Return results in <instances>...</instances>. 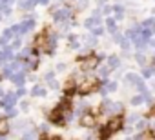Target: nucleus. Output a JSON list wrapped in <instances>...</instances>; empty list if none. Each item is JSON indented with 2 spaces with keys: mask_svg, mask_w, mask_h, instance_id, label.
<instances>
[{
  "mask_svg": "<svg viewBox=\"0 0 155 140\" xmlns=\"http://www.w3.org/2000/svg\"><path fill=\"white\" fill-rule=\"evenodd\" d=\"M48 86H49L51 89H57V88H58V82H57V80L53 78V80H49V82H48Z\"/></svg>",
  "mask_w": 155,
  "mask_h": 140,
  "instance_id": "c03bdc74",
  "label": "nucleus"
},
{
  "mask_svg": "<svg viewBox=\"0 0 155 140\" xmlns=\"http://www.w3.org/2000/svg\"><path fill=\"white\" fill-rule=\"evenodd\" d=\"M122 111H124V104L122 102H117V100L104 98V102L101 106V113L106 115V116H115V115H120Z\"/></svg>",
  "mask_w": 155,
  "mask_h": 140,
  "instance_id": "f257e3e1",
  "label": "nucleus"
},
{
  "mask_svg": "<svg viewBox=\"0 0 155 140\" xmlns=\"http://www.w3.org/2000/svg\"><path fill=\"white\" fill-rule=\"evenodd\" d=\"M40 131H42V133H46V131H48V126H46V124H42V126H40Z\"/></svg>",
  "mask_w": 155,
  "mask_h": 140,
  "instance_id": "3c124183",
  "label": "nucleus"
},
{
  "mask_svg": "<svg viewBox=\"0 0 155 140\" xmlns=\"http://www.w3.org/2000/svg\"><path fill=\"white\" fill-rule=\"evenodd\" d=\"M68 38H69V47L71 49H79L81 47V42H79V37L77 35H69Z\"/></svg>",
  "mask_w": 155,
  "mask_h": 140,
  "instance_id": "b1692460",
  "label": "nucleus"
},
{
  "mask_svg": "<svg viewBox=\"0 0 155 140\" xmlns=\"http://www.w3.org/2000/svg\"><path fill=\"white\" fill-rule=\"evenodd\" d=\"M111 71H113V69H111L108 64H104V65H99V67H97V77H99V78H108Z\"/></svg>",
  "mask_w": 155,
  "mask_h": 140,
  "instance_id": "dca6fc26",
  "label": "nucleus"
},
{
  "mask_svg": "<svg viewBox=\"0 0 155 140\" xmlns=\"http://www.w3.org/2000/svg\"><path fill=\"white\" fill-rule=\"evenodd\" d=\"M99 91H101V95H102V97H106L108 93L117 91V82H102V84L99 86Z\"/></svg>",
  "mask_w": 155,
  "mask_h": 140,
  "instance_id": "ddd939ff",
  "label": "nucleus"
},
{
  "mask_svg": "<svg viewBox=\"0 0 155 140\" xmlns=\"http://www.w3.org/2000/svg\"><path fill=\"white\" fill-rule=\"evenodd\" d=\"M151 116H155V106H151Z\"/></svg>",
  "mask_w": 155,
  "mask_h": 140,
  "instance_id": "864d4df0",
  "label": "nucleus"
},
{
  "mask_svg": "<svg viewBox=\"0 0 155 140\" xmlns=\"http://www.w3.org/2000/svg\"><path fill=\"white\" fill-rule=\"evenodd\" d=\"M75 111L82 115L84 111H88V104H86L84 100H79V102H77V106H75Z\"/></svg>",
  "mask_w": 155,
  "mask_h": 140,
  "instance_id": "cd10ccee",
  "label": "nucleus"
},
{
  "mask_svg": "<svg viewBox=\"0 0 155 140\" xmlns=\"http://www.w3.org/2000/svg\"><path fill=\"white\" fill-rule=\"evenodd\" d=\"M84 42H86V47H95L97 46V35H88V37H84Z\"/></svg>",
  "mask_w": 155,
  "mask_h": 140,
  "instance_id": "5701e85b",
  "label": "nucleus"
},
{
  "mask_svg": "<svg viewBox=\"0 0 155 140\" xmlns=\"http://www.w3.org/2000/svg\"><path fill=\"white\" fill-rule=\"evenodd\" d=\"M26 95V89H24V86H18V89H17V97H24Z\"/></svg>",
  "mask_w": 155,
  "mask_h": 140,
  "instance_id": "a18cd8bd",
  "label": "nucleus"
},
{
  "mask_svg": "<svg viewBox=\"0 0 155 140\" xmlns=\"http://www.w3.org/2000/svg\"><path fill=\"white\" fill-rule=\"evenodd\" d=\"M102 13H104V15H108V17H110V15H111V13H113V6H104V8H102Z\"/></svg>",
  "mask_w": 155,
  "mask_h": 140,
  "instance_id": "a19ab883",
  "label": "nucleus"
},
{
  "mask_svg": "<svg viewBox=\"0 0 155 140\" xmlns=\"http://www.w3.org/2000/svg\"><path fill=\"white\" fill-rule=\"evenodd\" d=\"M104 31H106V29H104V27H102L101 24H99V26H95V27L91 29V33H93V35H97V37H101V35H104Z\"/></svg>",
  "mask_w": 155,
  "mask_h": 140,
  "instance_id": "c9c22d12",
  "label": "nucleus"
},
{
  "mask_svg": "<svg viewBox=\"0 0 155 140\" xmlns=\"http://www.w3.org/2000/svg\"><path fill=\"white\" fill-rule=\"evenodd\" d=\"M57 69H58V71H64V69H66V64H58Z\"/></svg>",
  "mask_w": 155,
  "mask_h": 140,
  "instance_id": "8fccbe9b",
  "label": "nucleus"
},
{
  "mask_svg": "<svg viewBox=\"0 0 155 140\" xmlns=\"http://www.w3.org/2000/svg\"><path fill=\"white\" fill-rule=\"evenodd\" d=\"M113 13H115V20H122L126 11H124V8L120 4H117V6H113Z\"/></svg>",
  "mask_w": 155,
  "mask_h": 140,
  "instance_id": "4be33fe9",
  "label": "nucleus"
},
{
  "mask_svg": "<svg viewBox=\"0 0 155 140\" xmlns=\"http://www.w3.org/2000/svg\"><path fill=\"white\" fill-rule=\"evenodd\" d=\"M17 93L13 95V93H6V95H2V100H0V106H2L4 109H8V107H13L15 104H17Z\"/></svg>",
  "mask_w": 155,
  "mask_h": 140,
  "instance_id": "1a4fd4ad",
  "label": "nucleus"
},
{
  "mask_svg": "<svg viewBox=\"0 0 155 140\" xmlns=\"http://www.w3.org/2000/svg\"><path fill=\"white\" fill-rule=\"evenodd\" d=\"M0 80H2V75H0Z\"/></svg>",
  "mask_w": 155,
  "mask_h": 140,
  "instance_id": "bf43d9fd",
  "label": "nucleus"
},
{
  "mask_svg": "<svg viewBox=\"0 0 155 140\" xmlns=\"http://www.w3.org/2000/svg\"><path fill=\"white\" fill-rule=\"evenodd\" d=\"M38 4H44V6H48V4H49V0H38Z\"/></svg>",
  "mask_w": 155,
  "mask_h": 140,
  "instance_id": "603ef678",
  "label": "nucleus"
},
{
  "mask_svg": "<svg viewBox=\"0 0 155 140\" xmlns=\"http://www.w3.org/2000/svg\"><path fill=\"white\" fill-rule=\"evenodd\" d=\"M135 89H137V91H139V93H144V91H146V89H148V88H146V84H144V80H142V78H139V80H137V82H135Z\"/></svg>",
  "mask_w": 155,
  "mask_h": 140,
  "instance_id": "473e14b6",
  "label": "nucleus"
},
{
  "mask_svg": "<svg viewBox=\"0 0 155 140\" xmlns=\"http://www.w3.org/2000/svg\"><path fill=\"white\" fill-rule=\"evenodd\" d=\"M99 24H101V9H97L90 18L84 20V27H88V29H93V27L99 26Z\"/></svg>",
  "mask_w": 155,
  "mask_h": 140,
  "instance_id": "9d476101",
  "label": "nucleus"
},
{
  "mask_svg": "<svg viewBox=\"0 0 155 140\" xmlns=\"http://www.w3.org/2000/svg\"><path fill=\"white\" fill-rule=\"evenodd\" d=\"M8 131H9L8 116H0V135H8Z\"/></svg>",
  "mask_w": 155,
  "mask_h": 140,
  "instance_id": "412c9836",
  "label": "nucleus"
},
{
  "mask_svg": "<svg viewBox=\"0 0 155 140\" xmlns=\"http://www.w3.org/2000/svg\"><path fill=\"white\" fill-rule=\"evenodd\" d=\"M148 46H150V47H153V49H155V38H150V42H148Z\"/></svg>",
  "mask_w": 155,
  "mask_h": 140,
  "instance_id": "09e8293b",
  "label": "nucleus"
},
{
  "mask_svg": "<svg viewBox=\"0 0 155 140\" xmlns=\"http://www.w3.org/2000/svg\"><path fill=\"white\" fill-rule=\"evenodd\" d=\"M133 40V44H135V47L139 49V51H142V49H146L148 47V42H150V38L148 37H144L142 33H139L135 38H131Z\"/></svg>",
  "mask_w": 155,
  "mask_h": 140,
  "instance_id": "f8f14e48",
  "label": "nucleus"
},
{
  "mask_svg": "<svg viewBox=\"0 0 155 140\" xmlns=\"http://www.w3.org/2000/svg\"><path fill=\"white\" fill-rule=\"evenodd\" d=\"M26 64H28V69H35V67L38 65V56L31 53V55L26 58Z\"/></svg>",
  "mask_w": 155,
  "mask_h": 140,
  "instance_id": "aec40b11",
  "label": "nucleus"
},
{
  "mask_svg": "<svg viewBox=\"0 0 155 140\" xmlns=\"http://www.w3.org/2000/svg\"><path fill=\"white\" fill-rule=\"evenodd\" d=\"M150 127V122L146 120V118H139L137 122H135V129H137V133H142V131H146Z\"/></svg>",
  "mask_w": 155,
  "mask_h": 140,
  "instance_id": "6ab92c4d",
  "label": "nucleus"
},
{
  "mask_svg": "<svg viewBox=\"0 0 155 140\" xmlns=\"http://www.w3.org/2000/svg\"><path fill=\"white\" fill-rule=\"evenodd\" d=\"M101 56L99 55H86V56H79V64L82 71H93V69L99 65Z\"/></svg>",
  "mask_w": 155,
  "mask_h": 140,
  "instance_id": "20e7f679",
  "label": "nucleus"
},
{
  "mask_svg": "<svg viewBox=\"0 0 155 140\" xmlns=\"http://www.w3.org/2000/svg\"><path fill=\"white\" fill-rule=\"evenodd\" d=\"M153 75H155V69H153V67L142 65V77H144V78H151Z\"/></svg>",
  "mask_w": 155,
  "mask_h": 140,
  "instance_id": "bb28decb",
  "label": "nucleus"
},
{
  "mask_svg": "<svg viewBox=\"0 0 155 140\" xmlns=\"http://www.w3.org/2000/svg\"><path fill=\"white\" fill-rule=\"evenodd\" d=\"M13 27H15L17 35H26V33H29V31L35 27V20H33V18H24L20 24H17V26H13Z\"/></svg>",
  "mask_w": 155,
  "mask_h": 140,
  "instance_id": "6e6552de",
  "label": "nucleus"
},
{
  "mask_svg": "<svg viewBox=\"0 0 155 140\" xmlns=\"http://www.w3.org/2000/svg\"><path fill=\"white\" fill-rule=\"evenodd\" d=\"M2 13H4V17H9V15H11V9H9V8H4Z\"/></svg>",
  "mask_w": 155,
  "mask_h": 140,
  "instance_id": "49530a36",
  "label": "nucleus"
},
{
  "mask_svg": "<svg viewBox=\"0 0 155 140\" xmlns=\"http://www.w3.org/2000/svg\"><path fill=\"white\" fill-rule=\"evenodd\" d=\"M153 91H155V84H153Z\"/></svg>",
  "mask_w": 155,
  "mask_h": 140,
  "instance_id": "13d9d810",
  "label": "nucleus"
},
{
  "mask_svg": "<svg viewBox=\"0 0 155 140\" xmlns=\"http://www.w3.org/2000/svg\"><path fill=\"white\" fill-rule=\"evenodd\" d=\"M57 40H58V37H57L55 33H51V35H49V53L55 51V47H57V44H58Z\"/></svg>",
  "mask_w": 155,
  "mask_h": 140,
  "instance_id": "c85d7f7f",
  "label": "nucleus"
},
{
  "mask_svg": "<svg viewBox=\"0 0 155 140\" xmlns=\"http://www.w3.org/2000/svg\"><path fill=\"white\" fill-rule=\"evenodd\" d=\"M97 2H99V4L102 6V4H106V0H97Z\"/></svg>",
  "mask_w": 155,
  "mask_h": 140,
  "instance_id": "5fc2aeb1",
  "label": "nucleus"
},
{
  "mask_svg": "<svg viewBox=\"0 0 155 140\" xmlns=\"http://www.w3.org/2000/svg\"><path fill=\"white\" fill-rule=\"evenodd\" d=\"M130 102H131V106H140V104L144 102V95H142V93H139V95L131 97V98H130Z\"/></svg>",
  "mask_w": 155,
  "mask_h": 140,
  "instance_id": "c756f323",
  "label": "nucleus"
},
{
  "mask_svg": "<svg viewBox=\"0 0 155 140\" xmlns=\"http://www.w3.org/2000/svg\"><path fill=\"white\" fill-rule=\"evenodd\" d=\"M9 80H11L13 84H17V86H24V84H26V75H24V71H15V73L9 77Z\"/></svg>",
  "mask_w": 155,
  "mask_h": 140,
  "instance_id": "4468645a",
  "label": "nucleus"
},
{
  "mask_svg": "<svg viewBox=\"0 0 155 140\" xmlns=\"http://www.w3.org/2000/svg\"><path fill=\"white\" fill-rule=\"evenodd\" d=\"M122 124H124V118L120 115H115V116H110L106 127H104V133L102 136H108V135H113V133H119L122 129Z\"/></svg>",
  "mask_w": 155,
  "mask_h": 140,
  "instance_id": "f03ea898",
  "label": "nucleus"
},
{
  "mask_svg": "<svg viewBox=\"0 0 155 140\" xmlns=\"http://www.w3.org/2000/svg\"><path fill=\"white\" fill-rule=\"evenodd\" d=\"M2 95H4V93H2V89H0V98H2Z\"/></svg>",
  "mask_w": 155,
  "mask_h": 140,
  "instance_id": "6e6d98bb",
  "label": "nucleus"
},
{
  "mask_svg": "<svg viewBox=\"0 0 155 140\" xmlns=\"http://www.w3.org/2000/svg\"><path fill=\"white\" fill-rule=\"evenodd\" d=\"M71 17H73V11L68 6H62V8L53 9V22L55 24H60L64 20H71Z\"/></svg>",
  "mask_w": 155,
  "mask_h": 140,
  "instance_id": "39448f33",
  "label": "nucleus"
},
{
  "mask_svg": "<svg viewBox=\"0 0 155 140\" xmlns=\"http://www.w3.org/2000/svg\"><path fill=\"white\" fill-rule=\"evenodd\" d=\"M20 107H22V111H28V109H29V104H28V102H22Z\"/></svg>",
  "mask_w": 155,
  "mask_h": 140,
  "instance_id": "de8ad7c7",
  "label": "nucleus"
},
{
  "mask_svg": "<svg viewBox=\"0 0 155 140\" xmlns=\"http://www.w3.org/2000/svg\"><path fill=\"white\" fill-rule=\"evenodd\" d=\"M0 47H2V46H0Z\"/></svg>",
  "mask_w": 155,
  "mask_h": 140,
  "instance_id": "052dcab7",
  "label": "nucleus"
},
{
  "mask_svg": "<svg viewBox=\"0 0 155 140\" xmlns=\"http://www.w3.org/2000/svg\"><path fill=\"white\" fill-rule=\"evenodd\" d=\"M79 124H81L82 127H86V129H91V127L97 126V116H95L93 113H90V111H84V113L81 115V118H79Z\"/></svg>",
  "mask_w": 155,
  "mask_h": 140,
  "instance_id": "0eeeda50",
  "label": "nucleus"
},
{
  "mask_svg": "<svg viewBox=\"0 0 155 140\" xmlns=\"http://www.w3.org/2000/svg\"><path fill=\"white\" fill-rule=\"evenodd\" d=\"M99 89V78H84L81 80L79 84H77V93H81V95H88L91 91Z\"/></svg>",
  "mask_w": 155,
  "mask_h": 140,
  "instance_id": "7ed1b4c3",
  "label": "nucleus"
},
{
  "mask_svg": "<svg viewBox=\"0 0 155 140\" xmlns=\"http://www.w3.org/2000/svg\"><path fill=\"white\" fill-rule=\"evenodd\" d=\"M20 46H22V35H17V37L13 38V46H11V47H13V49H18Z\"/></svg>",
  "mask_w": 155,
  "mask_h": 140,
  "instance_id": "f704fd0d",
  "label": "nucleus"
},
{
  "mask_svg": "<svg viewBox=\"0 0 155 140\" xmlns=\"http://www.w3.org/2000/svg\"><path fill=\"white\" fill-rule=\"evenodd\" d=\"M37 4H38V0H20V2H18V9L20 11H31Z\"/></svg>",
  "mask_w": 155,
  "mask_h": 140,
  "instance_id": "2eb2a0df",
  "label": "nucleus"
},
{
  "mask_svg": "<svg viewBox=\"0 0 155 140\" xmlns=\"http://www.w3.org/2000/svg\"><path fill=\"white\" fill-rule=\"evenodd\" d=\"M106 64H108L111 69H119V65H120V58H119L117 55H110V56H106Z\"/></svg>",
  "mask_w": 155,
  "mask_h": 140,
  "instance_id": "a211bd4d",
  "label": "nucleus"
},
{
  "mask_svg": "<svg viewBox=\"0 0 155 140\" xmlns=\"http://www.w3.org/2000/svg\"><path fill=\"white\" fill-rule=\"evenodd\" d=\"M106 27H108V31H110V33L113 35V33L117 31V20H115V18H110V17H108V20H106Z\"/></svg>",
  "mask_w": 155,
  "mask_h": 140,
  "instance_id": "393cba45",
  "label": "nucleus"
},
{
  "mask_svg": "<svg viewBox=\"0 0 155 140\" xmlns=\"http://www.w3.org/2000/svg\"><path fill=\"white\" fill-rule=\"evenodd\" d=\"M135 60H137L139 65H146V62H148V58H146V55H144L142 51H139V53L135 55Z\"/></svg>",
  "mask_w": 155,
  "mask_h": 140,
  "instance_id": "7c9ffc66",
  "label": "nucleus"
},
{
  "mask_svg": "<svg viewBox=\"0 0 155 140\" xmlns=\"http://www.w3.org/2000/svg\"><path fill=\"white\" fill-rule=\"evenodd\" d=\"M142 95H144V102H146L148 106H153V100H151V93H150V91L146 89V91H144Z\"/></svg>",
  "mask_w": 155,
  "mask_h": 140,
  "instance_id": "e433bc0d",
  "label": "nucleus"
},
{
  "mask_svg": "<svg viewBox=\"0 0 155 140\" xmlns=\"http://www.w3.org/2000/svg\"><path fill=\"white\" fill-rule=\"evenodd\" d=\"M13 58H15L13 47H6V46H4V49H0V64H8V62H11Z\"/></svg>",
  "mask_w": 155,
  "mask_h": 140,
  "instance_id": "9b49d317",
  "label": "nucleus"
},
{
  "mask_svg": "<svg viewBox=\"0 0 155 140\" xmlns=\"http://www.w3.org/2000/svg\"><path fill=\"white\" fill-rule=\"evenodd\" d=\"M44 78H46V82H49V80H53V78H55V73H53V71H48V73L44 75Z\"/></svg>",
  "mask_w": 155,
  "mask_h": 140,
  "instance_id": "79ce46f5",
  "label": "nucleus"
},
{
  "mask_svg": "<svg viewBox=\"0 0 155 140\" xmlns=\"http://www.w3.org/2000/svg\"><path fill=\"white\" fill-rule=\"evenodd\" d=\"M153 64H155V53H153Z\"/></svg>",
  "mask_w": 155,
  "mask_h": 140,
  "instance_id": "4d7b16f0",
  "label": "nucleus"
},
{
  "mask_svg": "<svg viewBox=\"0 0 155 140\" xmlns=\"http://www.w3.org/2000/svg\"><path fill=\"white\" fill-rule=\"evenodd\" d=\"M33 44H35V49H37V51L49 53V33L44 31V33L37 35V38L33 40Z\"/></svg>",
  "mask_w": 155,
  "mask_h": 140,
  "instance_id": "423d86ee",
  "label": "nucleus"
},
{
  "mask_svg": "<svg viewBox=\"0 0 155 140\" xmlns=\"http://www.w3.org/2000/svg\"><path fill=\"white\" fill-rule=\"evenodd\" d=\"M6 115H8L9 118H15V116L18 115V111H17L15 107H8V109H6Z\"/></svg>",
  "mask_w": 155,
  "mask_h": 140,
  "instance_id": "4c0bfd02",
  "label": "nucleus"
},
{
  "mask_svg": "<svg viewBox=\"0 0 155 140\" xmlns=\"http://www.w3.org/2000/svg\"><path fill=\"white\" fill-rule=\"evenodd\" d=\"M38 136V131L37 129H28L22 133V138H37Z\"/></svg>",
  "mask_w": 155,
  "mask_h": 140,
  "instance_id": "2f4dec72",
  "label": "nucleus"
},
{
  "mask_svg": "<svg viewBox=\"0 0 155 140\" xmlns=\"http://www.w3.org/2000/svg\"><path fill=\"white\" fill-rule=\"evenodd\" d=\"M113 40H115V42H119V44H120V40H122V35H120V33H119V31H115V33H113Z\"/></svg>",
  "mask_w": 155,
  "mask_h": 140,
  "instance_id": "37998d69",
  "label": "nucleus"
},
{
  "mask_svg": "<svg viewBox=\"0 0 155 140\" xmlns=\"http://www.w3.org/2000/svg\"><path fill=\"white\" fill-rule=\"evenodd\" d=\"M88 4H90V0H77V6H79V9L88 8Z\"/></svg>",
  "mask_w": 155,
  "mask_h": 140,
  "instance_id": "ea45409f",
  "label": "nucleus"
},
{
  "mask_svg": "<svg viewBox=\"0 0 155 140\" xmlns=\"http://www.w3.org/2000/svg\"><path fill=\"white\" fill-rule=\"evenodd\" d=\"M31 95H33V97H46V95H48V91H46L42 86H35V88L31 89Z\"/></svg>",
  "mask_w": 155,
  "mask_h": 140,
  "instance_id": "a878e982",
  "label": "nucleus"
},
{
  "mask_svg": "<svg viewBox=\"0 0 155 140\" xmlns=\"http://www.w3.org/2000/svg\"><path fill=\"white\" fill-rule=\"evenodd\" d=\"M120 47H122V51H128L130 49V37H122V40H120Z\"/></svg>",
  "mask_w": 155,
  "mask_h": 140,
  "instance_id": "72a5a7b5",
  "label": "nucleus"
},
{
  "mask_svg": "<svg viewBox=\"0 0 155 140\" xmlns=\"http://www.w3.org/2000/svg\"><path fill=\"white\" fill-rule=\"evenodd\" d=\"M122 80H124V86L130 88V86H135V82L139 80V75H137V73H126Z\"/></svg>",
  "mask_w": 155,
  "mask_h": 140,
  "instance_id": "f3484780",
  "label": "nucleus"
},
{
  "mask_svg": "<svg viewBox=\"0 0 155 140\" xmlns=\"http://www.w3.org/2000/svg\"><path fill=\"white\" fill-rule=\"evenodd\" d=\"M139 118H142V116H140V115H137V113H131V115L128 116V122H130V124H135Z\"/></svg>",
  "mask_w": 155,
  "mask_h": 140,
  "instance_id": "58836bf2",
  "label": "nucleus"
}]
</instances>
